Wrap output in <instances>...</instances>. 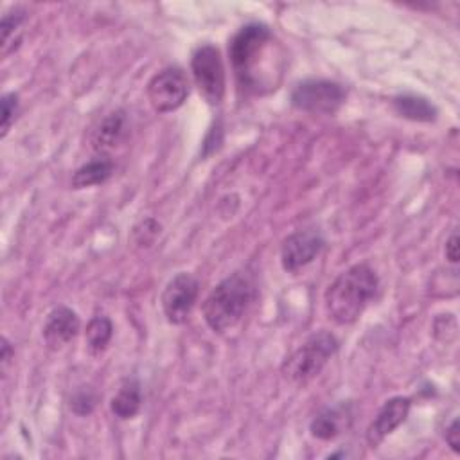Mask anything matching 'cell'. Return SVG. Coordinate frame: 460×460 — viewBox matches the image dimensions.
Masks as SVG:
<instances>
[{
    "label": "cell",
    "mask_w": 460,
    "mask_h": 460,
    "mask_svg": "<svg viewBox=\"0 0 460 460\" xmlns=\"http://www.w3.org/2000/svg\"><path fill=\"white\" fill-rule=\"evenodd\" d=\"M379 286L376 271L365 264H354L341 271L325 291V309L338 325L356 322Z\"/></svg>",
    "instance_id": "cell-2"
},
{
    "label": "cell",
    "mask_w": 460,
    "mask_h": 460,
    "mask_svg": "<svg viewBox=\"0 0 460 460\" xmlns=\"http://www.w3.org/2000/svg\"><path fill=\"white\" fill-rule=\"evenodd\" d=\"M111 336H113V323L108 316H93L88 325H86V332H84V338H86V347L90 350V354L93 356H99L102 354L110 341H111Z\"/></svg>",
    "instance_id": "cell-17"
},
{
    "label": "cell",
    "mask_w": 460,
    "mask_h": 460,
    "mask_svg": "<svg viewBox=\"0 0 460 460\" xmlns=\"http://www.w3.org/2000/svg\"><path fill=\"white\" fill-rule=\"evenodd\" d=\"M228 56L243 92L262 95L275 90L280 83L284 54L264 23L241 27L228 43Z\"/></svg>",
    "instance_id": "cell-1"
},
{
    "label": "cell",
    "mask_w": 460,
    "mask_h": 460,
    "mask_svg": "<svg viewBox=\"0 0 460 460\" xmlns=\"http://www.w3.org/2000/svg\"><path fill=\"white\" fill-rule=\"evenodd\" d=\"M338 350V340L329 331L311 334L282 365V374L295 385H305L314 379L327 361Z\"/></svg>",
    "instance_id": "cell-4"
},
{
    "label": "cell",
    "mask_w": 460,
    "mask_h": 460,
    "mask_svg": "<svg viewBox=\"0 0 460 460\" xmlns=\"http://www.w3.org/2000/svg\"><path fill=\"white\" fill-rule=\"evenodd\" d=\"M97 404V395L90 388H79L72 399H70V408L77 415H88L93 411Z\"/></svg>",
    "instance_id": "cell-19"
},
{
    "label": "cell",
    "mask_w": 460,
    "mask_h": 460,
    "mask_svg": "<svg viewBox=\"0 0 460 460\" xmlns=\"http://www.w3.org/2000/svg\"><path fill=\"white\" fill-rule=\"evenodd\" d=\"M446 259H447L451 264L458 262V234H456V232H453V234L449 235V239L446 241Z\"/></svg>",
    "instance_id": "cell-22"
},
{
    "label": "cell",
    "mask_w": 460,
    "mask_h": 460,
    "mask_svg": "<svg viewBox=\"0 0 460 460\" xmlns=\"http://www.w3.org/2000/svg\"><path fill=\"white\" fill-rule=\"evenodd\" d=\"M394 110L401 117L415 122H433L437 119V108L428 99L413 93L394 97Z\"/></svg>",
    "instance_id": "cell-16"
},
{
    "label": "cell",
    "mask_w": 460,
    "mask_h": 460,
    "mask_svg": "<svg viewBox=\"0 0 460 460\" xmlns=\"http://www.w3.org/2000/svg\"><path fill=\"white\" fill-rule=\"evenodd\" d=\"M189 95V79L178 66L156 72L147 83V99L155 111L169 113L178 110Z\"/></svg>",
    "instance_id": "cell-7"
},
{
    "label": "cell",
    "mask_w": 460,
    "mask_h": 460,
    "mask_svg": "<svg viewBox=\"0 0 460 460\" xmlns=\"http://www.w3.org/2000/svg\"><path fill=\"white\" fill-rule=\"evenodd\" d=\"M126 113L124 110H115L110 111L99 124L92 129L90 135V147L97 155H106L108 151L115 149L124 135H126Z\"/></svg>",
    "instance_id": "cell-12"
},
{
    "label": "cell",
    "mask_w": 460,
    "mask_h": 460,
    "mask_svg": "<svg viewBox=\"0 0 460 460\" xmlns=\"http://www.w3.org/2000/svg\"><path fill=\"white\" fill-rule=\"evenodd\" d=\"M343 101V86L327 79H305L298 83L291 92V104L296 110L309 113L331 115L338 111Z\"/></svg>",
    "instance_id": "cell-6"
},
{
    "label": "cell",
    "mask_w": 460,
    "mask_h": 460,
    "mask_svg": "<svg viewBox=\"0 0 460 460\" xmlns=\"http://www.w3.org/2000/svg\"><path fill=\"white\" fill-rule=\"evenodd\" d=\"M0 104H2V126H0V129H2V137H5L9 128H11V124L16 119L20 101H18V95L14 92H9V93L2 95Z\"/></svg>",
    "instance_id": "cell-20"
},
{
    "label": "cell",
    "mask_w": 460,
    "mask_h": 460,
    "mask_svg": "<svg viewBox=\"0 0 460 460\" xmlns=\"http://www.w3.org/2000/svg\"><path fill=\"white\" fill-rule=\"evenodd\" d=\"M444 438L447 442V446L458 453L460 451V424H458V419H453L451 424L447 426L446 433H444Z\"/></svg>",
    "instance_id": "cell-21"
},
{
    "label": "cell",
    "mask_w": 460,
    "mask_h": 460,
    "mask_svg": "<svg viewBox=\"0 0 460 460\" xmlns=\"http://www.w3.org/2000/svg\"><path fill=\"white\" fill-rule=\"evenodd\" d=\"M113 172V160L108 155H97L90 162L83 164L79 169H75L72 176V187L74 189H86L93 185L104 183Z\"/></svg>",
    "instance_id": "cell-14"
},
{
    "label": "cell",
    "mask_w": 460,
    "mask_h": 460,
    "mask_svg": "<svg viewBox=\"0 0 460 460\" xmlns=\"http://www.w3.org/2000/svg\"><path fill=\"white\" fill-rule=\"evenodd\" d=\"M198 293H199V282L194 275L185 271L176 273L165 284L160 298L167 322L172 325L183 323L189 318L198 300Z\"/></svg>",
    "instance_id": "cell-8"
},
{
    "label": "cell",
    "mask_w": 460,
    "mask_h": 460,
    "mask_svg": "<svg viewBox=\"0 0 460 460\" xmlns=\"http://www.w3.org/2000/svg\"><path fill=\"white\" fill-rule=\"evenodd\" d=\"M79 329H81V322L75 311H72L66 305H58L49 313L43 323L41 336L45 345L50 350H59L75 338Z\"/></svg>",
    "instance_id": "cell-11"
},
{
    "label": "cell",
    "mask_w": 460,
    "mask_h": 460,
    "mask_svg": "<svg viewBox=\"0 0 460 460\" xmlns=\"http://www.w3.org/2000/svg\"><path fill=\"white\" fill-rule=\"evenodd\" d=\"M190 70L201 97L210 106H217L225 95V66L217 47L210 43L198 47L190 59Z\"/></svg>",
    "instance_id": "cell-5"
},
{
    "label": "cell",
    "mask_w": 460,
    "mask_h": 460,
    "mask_svg": "<svg viewBox=\"0 0 460 460\" xmlns=\"http://www.w3.org/2000/svg\"><path fill=\"white\" fill-rule=\"evenodd\" d=\"M140 406H142V392H140L138 381L133 377L124 379L117 394L111 397V402H110L111 413L126 420V419H133L138 413Z\"/></svg>",
    "instance_id": "cell-15"
},
{
    "label": "cell",
    "mask_w": 460,
    "mask_h": 460,
    "mask_svg": "<svg viewBox=\"0 0 460 460\" xmlns=\"http://www.w3.org/2000/svg\"><path fill=\"white\" fill-rule=\"evenodd\" d=\"M323 244V237L314 230H298L288 235L280 248L282 268L289 273L298 271L322 252Z\"/></svg>",
    "instance_id": "cell-9"
},
{
    "label": "cell",
    "mask_w": 460,
    "mask_h": 460,
    "mask_svg": "<svg viewBox=\"0 0 460 460\" xmlns=\"http://www.w3.org/2000/svg\"><path fill=\"white\" fill-rule=\"evenodd\" d=\"M252 298V280L241 271L232 273L230 277L223 279L205 298L201 309L203 318L217 334L232 331L243 320Z\"/></svg>",
    "instance_id": "cell-3"
},
{
    "label": "cell",
    "mask_w": 460,
    "mask_h": 460,
    "mask_svg": "<svg viewBox=\"0 0 460 460\" xmlns=\"http://www.w3.org/2000/svg\"><path fill=\"white\" fill-rule=\"evenodd\" d=\"M14 356V350L11 349V343L7 341V338H2V352H0V359H2V365L5 367L9 361H11V358Z\"/></svg>",
    "instance_id": "cell-23"
},
{
    "label": "cell",
    "mask_w": 460,
    "mask_h": 460,
    "mask_svg": "<svg viewBox=\"0 0 460 460\" xmlns=\"http://www.w3.org/2000/svg\"><path fill=\"white\" fill-rule=\"evenodd\" d=\"M411 408V401L402 395H395L388 399L381 410L377 411L376 419L370 422L367 429V442L370 447H377L394 429H397L408 417Z\"/></svg>",
    "instance_id": "cell-10"
},
{
    "label": "cell",
    "mask_w": 460,
    "mask_h": 460,
    "mask_svg": "<svg viewBox=\"0 0 460 460\" xmlns=\"http://www.w3.org/2000/svg\"><path fill=\"white\" fill-rule=\"evenodd\" d=\"M27 20V13L22 7H14L11 11H7L2 16V54L5 56L11 45V38L14 36L16 41H20V32H22V25Z\"/></svg>",
    "instance_id": "cell-18"
},
{
    "label": "cell",
    "mask_w": 460,
    "mask_h": 460,
    "mask_svg": "<svg viewBox=\"0 0 460 460\" xmlns=\"http://www.w3.org/2000/svg\"><path fill=\"white\" fill-rule=\"evenodd\" d=\"M350 422V413L345 406H334L322 410L309 424L311 435L320 440L336 438Z\"/></svg>",
    "instance_id": "cell-13"
}]
</instances>
